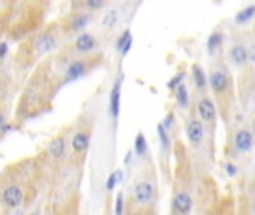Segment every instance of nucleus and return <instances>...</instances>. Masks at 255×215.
<instances>
[{
  "label": "nucleus",
  "instance_id": "obj_1",
  "mask_svg": "<svg viewBox=\"0 0 255 215\" xmlns=\"http://www.w3.org/2000/svg\"><path fill=\"white\" fill-rule=\"evenodd\" d=\"M60 35H63L60 25H51L28 38L18 51V55L22 54V65H30L35 60L54 51L59 45Z\"/></svg>",
  "mask_w": 255,
  "mask_h": 215
},
{
  "label": "nucleus",
  "instance_id": "obj_2",
  "mask_svg": "<svg viewBox=\"0 0 255 215\" xmlns=\"http://www.w3.org/2000/svg\"><path fill=\"white\" fill-rule=\"evenodd\" d=\"M208 87L212 91L213 100L216 103V108L221 111L224 118H227L233 100V82L230 79V75L224 68H215L212 69Z\"/></svg>",
  "mask_w": 255,
  "mask_h": 215
},
{
  "label": "nucleus",
  "instance_id": "obj_3",
  "mask_svg": "<svg viewBox=\"0 0 255 215\" xmlns=\"http://www.w3.org/2000/svg\"><path fill=\"white\" fill-rule=\"evenodd\" d=\"M154 199H155V186L152 178L145 176L137 179L131 189L130 208L133 206V211L144 212L154 203Z\"/></svg>",
  "mask_w": 255,
  "mask_h": 215
},
{
  "label": "nucleus",
  "instance_id": "obj_4",
  "mask_svg": "<svg viewBox=\"0 0 255 215\" xmlns=\"http://www.w3.org/2000/svg\"><path fill=\"white\" fill-rule=\"evenodd\" d=\"M28 190V184L24 182V178H15L8 181L5 186L0 189V205L6 209H17L25 200Z\"/></svg>",
  "mask_w": 255,
  "mask_h": 215
},
{
  "label": "nucleus",
  "instance_id": "obj_5",
  "mask_svg": "<svg viewBox=\"0 0 255 215\" xmlns=\"http://www.w3.org/2000/svg\"><path fill=\"white\" fill-rule=\"evenodd\" d=\"M91 130L93 124L91 121H84L82 124L73 132L72 141H70V148H72V159L73 162L81 166L87 156L90 143H91Z\"/></svg>",
  "mask_w": 255,
  "mask_h": 215
},
{
  "label": "nucleus",
  "instance_id": "obj_6",
  "mask_svg": "<svg viewBox=\"0 0 255 215\" xmlns=\"http://www.w3.org/2000/svg\"><path fill=\"white\" fill-rule=\"evenodd\" d=\"M100 63H102V55L100 54H97V55L87 54V55H82L79 58H75L73 61H70V63L67 65V68L64 71L63 84H67V82H72V81H76V79L82 78L84 75H87L91 69L97 68Z\"/></svg>",
  "mask_w": 255,
  "mask_h": 215
},
{
  "label": "nucleus",
  "instance_id": "obj_7",
  "mask_svg": "<svg viewBox=\"0 0 255 215\" xmlns=\"http://www.w3.org/2000/svg\"><path fill=\"white\" fill-rule=\"evenodd\" d=\"M91 21V12L82 11V9H72L63 20L60 21V30L62 33L66 36L79 33L81 30H84Z\"/></svg>",
  "mask_w": 255,
  "mask_h": 215
},
{
  "label": "nucleus",
  "instance_id": "obj_8",
  "mask_svg": "<svg viewBox=\"0 0 255 215\" xmlns=\"http://www.w3.org/2000/svg\"><path fill=\"white\" fill-rule=\"evenodd\" d=\"M195 109H197L198 118L203 121L206 129L213 132L216 126V119H218V108L213 97L208 96L206 91L205 93H200V96L195 100Z\"/></svg>",
  "mask_w": 255,
  "mask_h": 215
},
{
  "label": "nucleus",
  "instance_id": "obj_9",
  "mask_svg": "<svg viewBox=\"0 0 255 215\" xmlns=\"http://www.w3.org/2000/svg\"><path fill=\"white\" fill-rule=\"evenodd\" d=\"M206 126L203 124V121L200 118H190L187 122V138L190 141V143L195 148L202 146V143L205 142V136H206Z\"/></svg>",
  "mask_w": 255,
  "mask_h": 215
},
{
  "label": "nucleus",
  "instance_id": "obj_10",
  "mask_svg": "<svg viewBox=\"0 0 255 215\" xmlns=\"http://www.w3.org/2000/svg\"><path fill=\"white\" fill-rule=\"evenodd\" d=\"M254 142H255V135L252 133L251 129L246 127H240L239 130H236L233 136V148L239 154H248L254 148Z\"/></svg>",
  "mask_w": 255,
  "mask_h": 215
},
{
  "label": "nucleus",
  "instance_id": "obj_11",
  "mask_svg": "<svg viewBox=\"0 0 255 215\" xmlns=\"http://www.w3.org/2000/svg\"><path fill=\"white\" fill-rule=\"evenodd\" d=\"M96 45H97V41L93 35L90 33H82L79 35L75 42H73V51L76 54H81V55H87L90 52H93L96 49Z\"/></svg>",
  "mask_w": 255,
  "mask_h": 215
},
{
  "label": "nucleus",
  "instance_id": "obj_12",
  "mask_svg": "<svg viewBox=\"0 0 255 215\" xmlns=\"http://www.w3.org/2000/svg\"><path fill=\"white\" fill-rule=\"evenodd\" d=\"M66 146H67V141L64 135L55 136L48 143V156L55 162H62L66 157Z\"/></svg>",
  "mask_w": 255,
  "mask_h": 215
},
{
  "label": "nucleus",
  "instance_id": "obj_13",
  "mask_svg": "<svg viewBox=\"0 0 255 215\" xmlns=\"http://www.w3.org/2000/svg\"><path fill=\"white\" fill-rule=\"evenodd\" d=\"M172 206H173V212L185 215L191 212L192 208V199L191 194L187 190H179L175 193L173 200H172Z\"/></svg>",
  "mask_w": 255,
  "mask_h": 215
},
{
  "label": "nucleus",
  "instance_id": "obj_14",
  "mask_svg": "<svg viewBox=\"0 0 255 215\" xmlns=\"http://www.w3.org/2000/svg\"><path fill=\"white\" fill-rule=\"evenodd\" d=\"M229 58L234 66H245L248 63V48L243 44H236L229 51Z\"/></svg>",
  "mask_w": 255,
  "mask_h": 215
},
{
  "label": "nucleus",
  "instance_id": "obj_15",
  "mask_svg": "<svg viewBox=\"0 0 255 215\" xmlns=\"http://www.w3.org/2000/svg\"><path fill=\"white\" fill-rule=\"evenodd\" d=\"M106 2L107 0H70V6H72V9H82V11L94 12V11L102 9Z\"/></svg>",
  "mask_w": 255,
  "mask_h": 215
},
{
  "label": "nucleus",
  "instance_id": "obj_16",
  "mask_svg": "<svg viewBox=\"0 0 255 215\" xmlns=\"http://www.w3.org/2000/svg\"><path fill=\"white\" fill-rule=\"evenodd\" d=\"M192 79H194V84H195V88L197 91H200V93H205L208 90V76L205 73V71L198 66V65H194L192 66Z\"/></svg>",
  "mask_w": 255,
  "mask_h": 215
},
{
  "label": "nucleus",
  "instance_id": "obj_17",
  "mask_svg": "<svg viewBox=\"0 0 255 215\" xmlns=\"http://www.w3.org/2000/svg\"><path fill=\"white\" fill-rule=\"evenodd\" d=\"M120 82L117 81L115 85L112 88V93H110V115L113 118H117L120 114Z\"/></svg>",
  "mask_w": 255,
  "mask_h": 215
},
{
  "label": "nucleus",
  "instance_id": "obj_18",
  "mask_svg": "<svg viewBox=\"0 0 255 215\" xmlns=\"http://www.w3.org/2000/svg\"><path fill=\"white\" fill-rule=\"evenodd\" d=\"M175 96H176V102L182 109H187L190 105V97H188V88L184 82L178 84L176 91H175Z\"/></svg>",
  "mask_w": 255,
  "mask_h": 215
},
{
  "label": "nucleus",
  "instance_id": "obj_19",
  "mask_svg": "<svg viewBox=\"0 0 255 215\" xmlns=\"http://www.w3.org/2000/svg\"><path fill=\"white\" fill-rule=\"evenodd\" d=\"M221 44H222V33H212L209 36V41H208L209 52H213L215 49H218Z\"/></svg>",
  "mask_w": 255,
  "mask_h": 215
},
{
  "label": "nucleus",
  "instance_id": "obj_20",
  "mask_svg": "<svg viewBox=\"0 0 255 215\" xmlns=\"http://www.w3.org/2000/svg\"><path fill=\"white\" fill-rule=\"evenodd\" d=\"M254 12H255V6H249V8H246L245 11H242L239 15H237V23H245V21H248L252 15H254Z\"/></svg>",
  "mask_w": 255,
  "mask_h": 215
},
{
  "label": "nucleus",
  "instance_id": "obj_21",
  "mask_svg": "<svg viewBox=\"0 0 255 215\" xmlns=\"http://www.w3.org/2000/svg\"><path fill=\"white\" fill-rule=\"evenodd\" d=\"M117 18H118V15H117V12L115 11H112V12H109L106 17H105V20H103V25L105 27H113L117 24Z\"/></svg>",
  "mask_w": 255,
  "mask_h": 215
},
{
  "label": "nucleus",
  "instance_id": "obj_22",
  "mask_svg": "<svg viewBox=\"0 0 255 215\" xmlns=\"http://www.w3.org/2000/svg\"><path fill=\"white\" fill-rule=\"evenodd\" d=\"M6 121H8V111L3 105H0V133L5 130Z\"/></svg>",
  "mask_w": 255,
  "mask_h": 215
},
{
  "label": "nucleus",
  "instance_id": "obj_23",
  "mask_svg": "<svg viewBox=\"0 0 255 215\" xmlns=\"http://www.w3.org/2000/svg\"><path fill=\"white\" fill-rule=\"evenodd\" d=\"M145 148H147V145H145V138H144V135H139L137 139H136V151H137V154H140V156L144 154Z\"/></svg>",
  "mask_w": 255,
  "mask_h": 215
},
{
  "label": "nucleus",
  "instance_id": "obj_24",
  "mask_svg": "<svg viewBox=\"0 0 255 215\" xmlns=\"http://www.w3.org/2000/svg\"><path fill=\"white\" fill-rule=\"evenodd\" d=\"M248 61L255 66V44L248 48Z\"/></svg>",
  "mask_w": 255,
  "mask_h": 215
},
{
  "label": "nucleus",
  "instance_id": "obj_25",
  "mask_svg": "<svg viewBox=\"0 0 255 215\" xmlns=\"http://www.w3.org/2000/svg\"><path fill=\"white\" fill-rule=\"evenodd\" d=\"M117 176H118V172H115V173H112V175H110V178L107 179V184H106L107 190H112L113 187H115V182L118 181Z\"/></svg>",
  "mask_w": 255,
  "mask_h": 215
},
{
  "label": "nucleus",
  "instance_id": "obj_26",
  "mask_svg": "<svg viewBox=\"0 0 255 215\" xmlns=\"http://www.w3.org/2000/svg\"><path fill=\"white\" fill-rule=\"evenodd\" d=\"M117 202H118V205H117V214H121L123 212V196L121 194L118 196V200Z\"/></svg>",
  "mask_w": 255,
  "mask_h": 215
},
{
  "label": "nucleus",
  "instance_id": "obj_27",
  "mask_svg": "<svg viewBox=\"0 0 255 215\" xmlns=\"http://www.w3.org/2000/svg\"><path fill=\"white\" fill-rule=\"evenodd\" d=\"M251 130H252V133L255 135V117L252 118V122H251Z\"/></svg>",
  "mask_w": 255,
  "mask_h": 215
},
{
  "label": "nucleus",
  "instance_id": "obj_28",
  "mask_svg": "<svg viewBox=\"0 0 255 215\" xmlns=\"http://www.w3.org/2000/svg\"><path fill=\"white\" fill-rule=\"evenodd\" d=\"M0 88H2V81H0Z\"/></svg>",
  "mask_w": 255,
  "mask_h": 215
}]
</instances>
